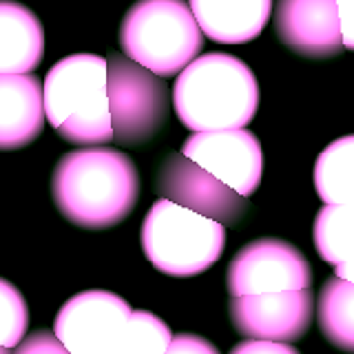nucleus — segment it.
<instances>
[{"mask_svg": "<svg viewBox=\"0 0 354 354\" xmlns=\"http://www.w3.org/2000/svg\"><path fill=\"white\" fill-rule=\"evenodd\" d=\"M51 195L66 221L104 230L124 221L138 206L140 173L129 155L118 149H77L55 164Z\"/></svg>", "mask_w": 354, "mask_h": 354, "instance_id": "1", "label": "nucleus"}, {"mask_svg": "<svg viewBox=\"0 0 354 354\" xmlns=\"http://www.w3.org/2000/svg\"><path fill=\"white\" fill-rule=\"evenodd\" d=\"M173 109L193 133L243 129L259 109L250 66L230 53H204L175 77Z\"/></svg>", "mask_w": 354, "mask_h": 354, "instance_id": "2", "label": "nucleus"}, {"mask_svg": "<svg viewBox=\"0 0 354 354\" xmlns=\"http://www.w3.org/2000/svg\"><path fill=\"white\" fill-rule=\"evenodd\" d=\"M44 115L55 133L77 147L113 142L109 106V62L95 53L58 60L42 80Z\"/></svg>", "mask_w": 354, "mask_h": 354, "instance_id": "3", "label": "nucleus"}, {"mask_svg": "<svg viewBox=\"0 0 354 354\" xmlns=\"http://www.w3.org/2000/svg\"><path fill=\"white\" fill-rule=\"evenodd\" d=\"M129 60L160 77L180 75L204 49V33L186 0H138L120 25Z\"/></svg>", "mask_w": 354, "mask_h": 354, "instance_id": "4", "label": "nucleus"}, {"mask_svg": "<svg viewBox=\"0 0 354 354\" xmlns=\"http://www.w3.org/2000/svg\"><path fill=\"white\" fill-rule=\"evenodd\" d=\"M142 250L155 270L186 279L206 272L226 246V226L158 199L142 221Z\"/></svg>", "mask_w": 354, "mask_h": 354, "instance_id": "5", "label": "nucleus"}, {"mask_svg": "<svg viewBox=\"0 0 354 354\" xmlns=\"http://www.w3.org/2000/svg\"><path fill=\"white\" fill-rule=\"evenodd\" d=\"M109 106L113 142L120 147H142L164 129L171 113L169 88L124 53L109 55Z\"/></svg>", "mask_w": 354, "mask_h": 354, "instance_id": "6", "label": "nucleus"}, {"mask_svg": "<svg viewBox=\"0 0 354 354\" xmlns=\"http://www.w3.org/2000/svg\"><path fill=\"white\" fill-rule=\"evenodd\" d=\"M226 286L230 297H250L288 290H310L313 268L306 254L277 237L246 243L228 263Z\"/></svg>", "mask_w": 354, "mask_h": 354, "instance_id": "7", "label": "nucleus"}, {"mask_svg": "<svg viewBox=\"0 0 354 354\" xmlns=\"http://www.w3.org/2000/svg\"><path fill=\"white\" fill-rule=\"evenodd\" d=\"M155 193L160 199L193 210L221 226H237L248 213V197L219 182L184 153L166 155L155 173Z\"/></svg>", "mask_w": 354, "mask_h": 354, "instance_id": "8", "label": "nucleus"}, {"mask_svg": "<svg viewBox=\"0 0 354 354\" xmlns=\"http://www.w3.org/2000/svg\"><path fill=\"white\" fill-rule=\"evenodd\" d=\"M133 310L127 299L109 290H84L66 301L53 335L71 354H111Z\"/></svg>", "mask_w": 354, "mask_h": 354, "instance_id": "9", "label": "nucleus"}, {"mask_svg": "<svg viewBox=\"0 0 354 354\" xmlns=\"http://www.w3.org/2000/svg\"><path fill=\"white\" fill-rule=\"evenodd\" d=\"M182 153L243 197L259 188L263 155L257 136L246 129L206 131L186 138Z\"/></svg>", "mask_w": 354, "mask_h": 354, "instance_id": "10", "label": "nucleus"}, {"mask_svg": "<svg viewBox=\"0 0 354 354\" xmlns=\"http://www.w3.org/2000/svg\"><path fill=\"white\" fill-rule=\"evenodd\" d=\"M228 315L241 337L252 341H299L313 326V290H288L230 299Z\"/></svg>", "mask_w": 354, "mask_h": 354, "instance_id": "11", "label": "nucleus"}, {"mask_svg": "<svg viewBox=\"0 0 354 354\" xmlns=\"http://www.w3.org/2000/svg\"><path fill=\"white\" fill-rule=\"evenodd\" d=\"M274 31L304 58H332L343 49L337 0H277Z\"/></svg>", "mask_w": 354, "mask_h": 354, "instance_id": "12", "label": "nucleus"}, {"mask_svg": "<svg viewBox=\"0 0 354 354\" xmlns=\"http://www.w3.org/2000/svg\"><path fill=\"white\" fill-rule=\"evenodd\" d=\"M44 93L36 75H0V151L29 147L44 129Z\"/></svg>", "mask_w": 354, "mask_h": 354, "instance_id": "13", "label": "nucleus"}, {"mask_svg": "<svg viewBox=\"0 0 354 354\" xmlns=\"http://www.w3.org/2000/svg\"><path fill=\"white\" fill-rule=\"evenodd\" d=\"M274 0H188L202 33L219 44H243L268 25Z\"/></svg>", "mask_w": 354, "mask_h": 354, "instance_id": "14", "label": "nucleus"}, {"mask_svg": "<svg viewBox=\"0 0 354 354\" xmlns=\"http://www.w3.org/2000/svg\"><path fill=\"white\" fill-rule=\"evenodd\" d=\"M44 55L40 18L16 0H0V75H27Z\"/></svg>", "mask_w": 354, "mask_h": 354, "instance_id": "15", "label": "nucleus"}, {"mask_svg": "<svg viewBox=\"0 0 354 354\" xmlns=\"http://www.w3.org/2000/svg\"><path fill=\"white\" fill-rule=\"evenodd\" d=\"M315 188L326 204H354V136H343L319 153Z\"/></svg>", "mask_w": 354, "mask_h": 354, "instance_id": "16", "label": "nucleus"}, {"mask_svg": "<svg viewBox=\"0 0 354 354\" xmlns=\"http://www.w3.org/2000/svg\"><path fill=\"white\" fill-rule=\"evenodd\" d=\"M319 330L332 346L354 354V283L330 277L317 304Z\"/></svg>", "mask_w": 354, "mask_h": 354, "instance_id": "17", "label": "nucleus"}, {"mask_svg": "<svg viewBox=\"0 0 354 354\" xmlns=\"http://www.w3.org/2000/svg\"><path fill=\"white\" fill-rule=\"evenodd\" d=\"M313 239L319 257L343 263L354 257V204H326L315 217Z\"/></svg>", "mask_w": 354, "mask_h": 354, "instance_id": "18", "label": "nucleus"}, {"mask_svg": "<svg viewBox=\"0 0 354 354\" xmlns=\"http://www.w3.org/2000/svg\"><path fill=\"white\" fill-rule=\"evenodd\" d=\"M171 341V328L158 315L147 310H133L111 354H166Z\"/></svg>", "mask_w": 354, "mask_h": 354, "instance_id": "19", "label": "nucleus"}, {"mask_svg": "<svg viewBox=\"0 0 354 354\" xmlns=\"http://www.w3.org/2000/svg\"><path fill=\"white\" fill-rule=\"evenodd\" d=\"M29 310L22 292L7 279H0V346L18 348L25 341Z\"/></svg>", "mask_w": 354, "mask_h": 354, "instance_id": "20", "label": "nucleus"}, {"mask_svg": "<svg viewBox=\"0 0 354 354\" xmlns=\"http://www.w3.org/2000/svg\"><path fill=\"white\" fill-rule=\"evenodd\" d=\"M14 354H71V352L62 346V341L53 332L38 330L22 341Z\"/></svg>", "mask_w": 354, "mask_h": 354, "instance_id": "21", "label": "nucleus"}, {"mask_svg": "<svg viewBox=\"0 0 354 354\" xmlns=\"http://www.w3.org/2000/svg\"><path fill=\"white\" fill-rule=\"evenodd\" d=\"M166 354H219V350L208 339L184 332V335L173 337Z\"/></svg>", "mask_w": 354, "mask_h": 354, "instance_id": "22", "label": "nucleus"}, {"mask_svg": "<svg viewBox=\"0 0 354 354\" xmlns=\"http://www.w3.org/2000/svg\"><path fill=\"white\" fill-rule=\"evenodd\" d=\"M228 354H301L290 343H277V341H241Z\"/></svg>", "mask_w": 354, "mask_h": 354, "instance_id": "23", "label": "nucleus"}, {"mask_svg": "<svg viewBox=\"0 0 354 354\" xmlns=\"http://www.w3.org/2000/svg\"><path fill=\"white\" fill-rule=\"evenodd\" d=\"M343 49L354 51V0H337Z\"/></svg>", "mask_w": 354, "mask_h": 354, "instance_id": "24", "label": "nucleus"}, {"mask_svg": "<svg viewBox=\"0 0 354 354\" xmlns=\"http://www.w3.org/2000/svg\"><path fill=\"white\" fill-rule=\"evenodd\" d=\"M335 272H337L335 277H341V279L354 283V257L348 259V261H343V263H339Z\"/></svg>", "mask_w": 354, "mask_h": 354, "instance_id": "25", "label": "nucleus"}, {"mask_svg": "<svg viewBox=\"0 0 354 354\" xmlns=\"http://www.w3.org/2000/svg\"><path fill=\"white\" fill-rule=\"evenodd\" d=\"M0 354H11V352H9V348H3V346H0Z\"/></svg>", "mask_w": 354, "mask_h": 354, "instance_id": "26", "label": "nucleus"}]
</instances>
